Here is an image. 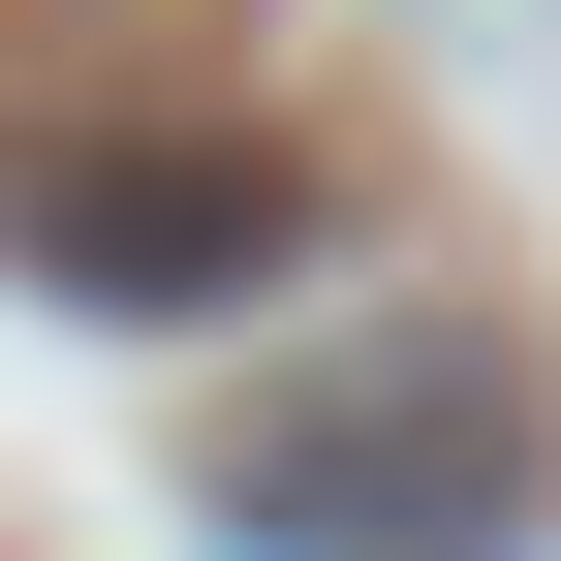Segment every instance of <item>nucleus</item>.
<instances>
[{"mask_svg":"<svg viewBox=\"0 0 561 561\" xmlns=\"http://www.w3.org/2000/svg\"><path fill=\"white\" fill-rule=\"evenodd\" d=\"M187 500L250 561H530V375L468 312H375V343H312V375H250Z\"/></svg>","mask_w":561,"mask_h":561,"instance_id":"f257e3e1","label":"nucleus"},{"mask_svg":"<svg viewBox=\"0 0 561 561\" xmlns=\"http://www.w3.org/2000/svg\"><path fill=\"white\" fill-rule=\"evenodd\" d=\"M280 250H312V187H280L250 125H32V157H0V280H62V312H125V343L250 312Z\"/></svg>","mask_w":561,"mask_h":561,"instance_id":"f03ea898","label":"nucleus"}]
</instances>
